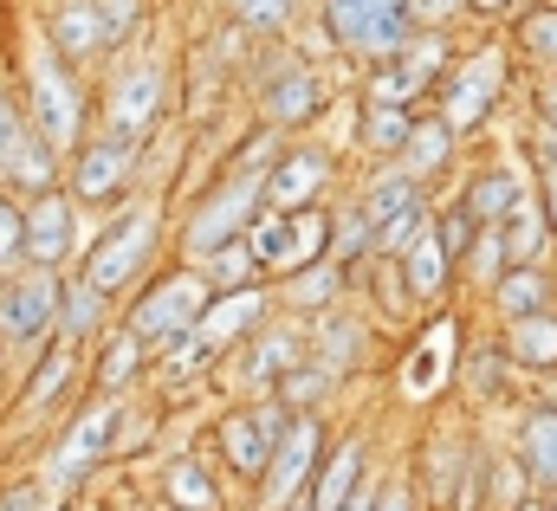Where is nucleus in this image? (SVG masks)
<instances>
[{
  "label": "nucleus",
  "instance_id": "nucleus-1",
  "mask_svg": "<svg viewBox=\"0 0 557 511\" xmlns=\"http://www.w3.org/2000/svg\"><path fill=\"white\" fill-rule=\"evenodd\" d=\"M26 111L59 155H78L91 142L85 136V78L72 59L52 52V39H33V52H26Z\"/></svg>",
  "mask_w": 557,
  "mask_h": 511
},
{
  "label": "nucleus",
  "instance_id": "nucleus-2",
  "mask_svg": "<svg viewBox=\"0 0 557 511\" xmlns=\"http://www.w3.org/2000/svg\"><path fill=\"white\" fill-rule=\"evenodd\" d=\"M260 214H267V175L227 169V175L208 188V201L188 214V227H182V253H188V265H208L221 247L247 240V227H253Z\"/></svg>",
  "mask_w": 557,
  "mask_h": 511
},
{
  "label": "nucleus",
  "instance_id": "nucleus-3",
  "mask_svg": "<svg viewBox=\"0 0 557 511\" xmlns=\"http://www.w3.org/2000/svg\"><path fill=\"white\" fill-rule=\"evenodd\" d=\"M214 285H208V272L201 265H175V272H162L156 285H143V298L131 304V331H137L149 350H169L175 337H188V331H201V317L214 311Z\"/></svg>",
  "mask_w": 557,
  "mask_h": 511
},
{
  "label": "nucleus",
  "instance_id": "nucleus-4",
  "mask_svg": "<svg viewBox=\"0 0 557 511\" xmlns=\"http://www.w3.org/2000/svg\"><path fill=\"white\" fill-rule=\"evenodd\" d=\"M318 13H324V33H331L344 52L376 59V65L403 59L421 39L409 0H318Z\"/></svg>",
  "mask_w": 557,
  "mask_h": 511
},
{
  "label": "nucleus",
  "instance_id": "nucleus-5",
  "mask_svg": "<svg viewBox=\"0 0 557 511\" xmlns=\"http://www.w3.org/2000/svg\"><path fill=\"white\" fill-rule=\"evenodd\" d=\"M59 311H65V278L46 265H20L0 278V344L7 350H39L59 337Z\"/></svg>",
  "mask_w": 557,
  "mask_h": 511
},
{
  "label": "nucleus",
  "instance_id": "nucleus-6",
  "mask_svg": "<svg viewBox=\"0 0 557 511\" xmlns=\"http://www.w3.org/2000/svg\"><path fill=\"white\" fill-rule=\"evenodd\" d=\"M156 240H162L156 208H131V214H117V221L98 234V247L85 253L78 272H85L104 298H124V291L143 278V265H149V253H156Z\"/></svg>",
  "mask_w": 557,
  "mask_h": 511
},
{
  "label": "nucleus",
  "instance_id": "nucleus-7",
  "mask_svg": "<svg viewBox=\"0 0 557 511\" xmlns=\"http://www.w3.org/2000/svg\"><path fill=\"white\" fill-rule=\"evenodd\" d=\"M298 427V414L278 401V395H260L253 408H234L227 421H221V460H227V473H240L247 486H260L267 479V466H273L278 440Z\"/></svg>",
  "mask_w": 557,
  "mask_h": 511
},
{
  "label": "nucleus",
  "instance_id": "nucleus-8",
  "mask_svg": "<svg viewBox=\"0 0 557 511\" xmlns=\"http://www.w3.org/2000/svg\"><path fill=\"white\" fill-rule=\"evenodd\" d=\"M506 98V46H473V52H460L454 59V72H447V85H441V98H434V111L447 117V124L460 129H480L493 117V104Z\"/></svg>",
  "mask_w": 557,
  "mask_h": 511
},
{
  "label": "nucleus",
  "instance_id": "nucleus-9",
  "mask_svg": "<svg viewBox=\"0 0 557 511\" xmlns=\"http://www.w3.org/2000/svg\"><path fill=\"white\" fill-rule=\"evenodd\" d=\"M117 440H124V401L104 395V401H91V408L72 421V434L52 447V460H46V486H52V493L85 486V479L98 473V460H111Z\"/></svg>",
  "mask_w": 557,
  "mask_h": 511
},
{
  "label": "nucleus",
  "instance_id": "nucleus-10",
  "mask_svg": "<svg viewBox=\"0 0 557 511\" xmlns=\"http://www.w3.org/2000/svg\"><path fill=\"white\" fill-rule=\"evenodd\" d=\"M454 39L447 33H421L416 46L403 52V59H389V65H376V78H370V104H403V111H416L421 98H441V85H447V72H454Z\"/></svg>",
  "mask_w": 557,
  "mask_h": 511
},
{
  "label": "nucleus",
  "instance_id": "nucleus-11",
  "mask_svg": "<svg viewBox=\"0 0 557 511\" xmlns=\"http://www.w3.org/2000/svg\"><path fill=\"white\" fill-rule=\"evenodd\" d=\"M324 78L318 65H305L298 52H278L260 65V124L267 129H305L311 117H324Z\"/></svg>",
  "mask_w": 557,
  "mask_h": 511
},
{
  "label": "nucleus",
  "instance_id": "nucleus-12",
  "mask_svg": "<svg viewBox=\"0 0 557 511\" xmlns=\"http://www.w3.org/2000/svg\"><path fill=\"white\" fill-rule=\"evenodd\" d=\"M318 466H324V421H318V414H298V427L278 440V453H273V466H267V479L253 486V493H260V511L298 506V499L311 493Z\"/></svg>",
  "mask_w": 557,
  "mask_h": 511
},
{
  "label": "nucleus",
  "instance_id": "nucleus-13",
  "mask_svg": "<svg viewBox=\"0 0 557 511\" xmlns=\"http://www.w3.org/2000/svg\"><path fill=\"white\" fill-rule=\"evenodd\" d=\"M137 155H143L137 136H117V129L91 136V142L72 155V195H78V208H85V201H117V195L131 188V175H137Z\"/></svg>",
  "mask_w": 557,
  "mask_h": 511
},
{
  "label": "nucleus",
  "instance_id": "nucleus-14",
  "mask_svg": "<svg viewBox=\"0 0 557 511\" xmlns=\"http://www.w3.org/2000/svg\"><path fill=\"white\" fill-rule=\"evenodd\" d=\"M162 104H169V72L162 65H124L117 78H111V91H104V124L117 129V136H149L156 117H162Z\"/></svg>",
  "mask_w": 557,
  "mask_h": 511
},
{
  "label": "nucleus",
  "instance_id": "nucleus-15",
  "mask_svg": "<svg viewBox=\"0 0 557 511\" xmlns=\"http://www.w3.org/2000/svg\"><path fill=\"white\" fill-rule=\"evenodd\" d=\"M78 247V195L72 188H52L39 201H26V265H46L59 272Z\"/></svg>",
  "mask_w": 557,
  "mask_h": 511
},
{
  "label": "nucleus",
  "instance_id": "nucleus-16",
  "mask_svg": "<svg viewBox=\"0 0 557 511\" xmlns=\"http://www.w3.org/2000/svg\"><path fill=\"white\" fill-rule=\"evenodd\" d=\"M331 155L324 149H285L267 175V208L273 214H298V208H324V188H331Z\"/></svg>",
  "mask_w": 557,
  "mask_h": 511
},
{
  "label": "nucleus",
  "instance_id": "nucleus-17",
  "mask_svg": "<svg viewBox=\"0 0 557 511\" xmlns=\"http://www.w3.org/2000/svg\"><path fill=\"white\" fill-rule=\"evenodd\" d=\"M267 304H273V285H253V291H221L214 298V311L201 317V344L221 357V350H234V344H247L253 331H267Z\"/></svg>",
  "mask_w": 557,
  "mask_h": 511
},
{
  "label": "nucleus",
  "instance_id": "nucleus-18",
  "mask_svg": "<svg viewBox=\"0 0 557 511\" xmlns=\"http://www.w3.org/2000/svg\"><path fill=\"white\" fill-rule=\"evenodd\" d=\"M370 479V440L363 434H344L331 453H324V466H318V479H311V493H305V506L311 511H344L350 506V493Z\"/></svg>",
  "mask_w": 557,
  "mask_h": 511
},
{
  "label": "nucleus",
  "instance_id": "nucleus-19",
  "mask_svg": "<svg viewBox=\"0 0 557 511\" xmlns=\"http://www.w3.org/2000/svg\"><path fill=\"white\" fill-rule=\"evenodd\" d=\"M46 39H52V52L72 59V65H91L98 52H111L104 20H98V0H52V13H46Z\"/></svg>",
  "mask_w": 557,
  "mask_h": 511
},
{
  "label": "nucleus",
  "instance_id": "nucleus-20",
  "mask_svg": "<svg viewBox=\"0 0 557 511\" xmlns=\"http://www.w3.org/2000/svg\"><path fill=\"white\" fill-rule=\"evenodd\" d=\"M454 265H460V259H454V247L441 240V221H428V227L416 234V247L396 259V272H403V291H409L416 304H434V298L454 285Z\"/></svg>",
  "mask_w": 557,
  "mask_h": 511
},
{
  "label": "nucleus",
  "instance_id": "nucleus-21",
  "mask_svg": "<svg viewBox=\"0 0 557 511\" xmlns=\"http://www.w3.org/2000/svg\"><path fill=\"white\" fill-rule=\"evenodd\" d=\"M519 466H525L532 493H557V401L525 408V421H519Z\"/></svg>",
  "mask_w": 557,
  "mask_h": 511
},
{
  "label": "nucleus",
  "instance_id": "nucleus-22",
  "mask_svg": "<svg viewBox=\"0 0 557 511\" xmlns=\"http://www.w3.org/2000/svg\"><path fill=\"white\" fill-rule=\"evenodd\" d=\"M357 208L370 214V227L383 234V227H396V221H409V214H421L428 201H421V182L396 162V169H383V175H370V188L357 195Z\"/></svg>",
  "mask_w": 557,
  "mask_h": 511
},
{
  "label": "nucleus",
  "instance_id": "nucleus-23",
  "mask_svg": "<svg viewBox=\"0 0 557 511\" xmlns=\"http://www.w3.org/2000/svg\"><path fill=\"white\" fill-rule=\"evenodd\" d=\"M298 350H305V337H298V331H273V324H267V331H253V337H247V363H240V376L273 395V388L305 363Z\"/></svg>",
  "mask_w": 557,
  "mask_h": 511
},
{
  "label": "nucleus",
  "instance_id": "nucleus-24",
  "mask_svg": "<svg viewBox=\"0 0 557 511\" xmlns=\"http://www.w3.org/2000/svg\"><path fill=\"white\" fill-rule=\"evenodd\" d=\"M552 304H557L552 265H512V272L493 285V311H499L506 324H519V317H539V311H552Z\"/></svg>",
  "mask_w": 557,
  "mask_h": 511
},
{
  "label": "nucleus",
  "instance_id": "nucleus-25",
  "mask_svg": "<svg viewBox=\"0 0 557 511\" xmlns=\"http://www.w3.org/2000/svg\"><path fill=\"white\" fill-rule=\"evenodd\" d=\"M104 331H111V298H104V291H98V285H91L85 272H72V278H65V311H59V337L85 350V344H91V337H104Z\"/></svg>",
  "mask_w": 557,
  "mask_h": 511
},
{
  "label": "nucleus",
  "instance_id": "nucleus-26",
  "mask_svg": "<svg viewBox=\"0 0 557 511\" xmlns=\"http://www.w3.org/2000/svg\"><path fill=\"white\" fill-rule=\"evenodd\" d=\"M344 259H318V265H305V272H292V278H278V304H292V311H305V317H318V311H331L337 298H344Z\"/></svg>",
  "mask_w": 557,
  "mask_h": 511
},
{
  "label": "nucleus",
  "instance_id": "nucleus-27",
  "mask_svg": "<svg viewBox=\"0 0 557 511\" xmlns=\"http://www.w3.org/2000/svg\"><path fill=\"white\" fill-rule=\"evenodd\" d=\"M525 195H532V188H525L512 169H480V175L467 182V195H460V201H467V214H473L480 227H506V221H512V208H519Z\"/></svg>",
  "mask_w": 557,
  "mask_h": 511
},
{
  "label": "nucleus",
  "instance_id": "nucleus-28",
  "mask_svg": "<svg viewBox=\"0 0 557 511\" xmlns=\"http://www.w3.org/2000/svg\"><path fill=\"white\" fill-rule=\"evenodd\" d=\"M506 357H512V370H532V376H552L557 370V311H539V317H519V324H506Z\"/></svg>",
  "mask_w": 557,
  "mask_h": 511
},
{
  "label": "nucleus",
  "instance_id": "nucleus-29",
  "mask_svg": "<svg viewBox=\"0 0 557 511\" xmlns=\"http://www.w3.org/2000/svg\"><path fill=\"white\" fill-rule=\"evenodd\" d=\"M416 111H403V104H370V98H363V117H357V149H363V155H376V162H383V155H396V162H403V149H409V136H416Z\"/></svg>",
  "mask_w": 557,
  "mask_h": 511
},
{
  "label": "nucleus",
  "instance_id": "nucleus-30",
  "mask_svg": "<svg viewBox=\"0 0 557 511\" xmlns=\"http://www.w3.org/2000/svg\"><path fill=\"white\" fill-rule=\"evenodd\" d=\"M506 240H512V265H552L557 253V227L552 214H545V201H539V188L512 208V221H506Z\"/></svg>",
  "mask_w": 557,
  "mask_h": 511
},
{
  "label": "nucleus",
  "instance_id": "nucleus-31",
  "mask_svg": "<svg viewBox=\"0 0 557 511\" xmlns=\"http://www.w3.org/2000/svg\"><path fill=\"white\" fill-rule=\"evenodd\" d=\"M149 370V344H143L137 331L124 324V331H104L98 337V388L104 395H117V388H131Z\"/></svg>",
  "mask_w": 557,
  "mask_h": 511
},
{
  "label": "nucleus",
  "instance_id": "nucleus-32",
  "mask_svg": "<svg viewBox=\"0 0 557 511\" xmlns=\"http://www.w3.org/2000/svg\"><path fill=\"white\" fill-rule=\"evenodd\" d=\"M72 370H78V344L52 337V344H46V357H39V370H33V383H26V395H20V408H26V414L52 408V401L72 388Z\"/></svg>",
  "mask_w": 557,
  "mask_h": 511
},
{
  "label": "nucleus",
  "instance_id": "nucleus-33",
  "mask_svg": "<svg viewBox=\"0 0 557 511\" xmlns=\"http://www.w3.org/2000/svg\"><path fill=\"white\" fill-rule=\"evenodd\" d=\"M454 142H460V129L447 124L441 111L434 117H421L416 136H409V149H403V169L416 175V182H428V175H441L447 162H454Z\"/></svg>",
  "mask_w": 557,
  "mask_h": 511
},
{
  "label": "nucleus",
  "instance_id": "nucleus-34",
  "mask_svg": "<svg viewBox=\"0 0 557 511\" xmlns=\"http://www.w3.org/2000/svg\"><path fill=\"white\" fill-rule=\"evenodd\" d=\"M363 350H370V331H363L357 317L331 311V317L318 324V363H331L337 376H344V370H357V363H363Z\"/></svg>",
  "mask_w": 557,
  "mask_h": 511
},
{
  "label": "nucleus",
  "instance_id": "nucleus-35",
  "mask_svg": "<svg viewBox=\"0 0 557 511\" xmlns=\"http://www.w3.org/2000/svg\"><path fill=\"white\" fill-rule=\"evenodd\" d=\"M512 46H519L545 78H552V72H557V0H539V7H525V13H519V39H512Z\"/></svg>",
  "mask_w": 557,
  "mask_h": 511
},
{
  "label": "nucleus",
  "instance_id": "nucleus-36",
  "mask_svg": "<svg viewBox=\"0 0 557 511\" xmlns=\"http://www.w3.org/2000/svg\"><path fill=\"white\" fill-rule=\"evenodd\" d=\"M331 388H337V370H331V363H318V357H305V363L273 388V395L292 408V414H318V401H324Z\"/></svg>",
  "mask_w": 557,
  "mask_h": 511
},
{
  "label": "nucleus",
  "instance_id": "nucleus-37",
  "mask_svg": "<svg viewBox=\"0 0 557 511\" xmlns=\"http://www.w3.org/2000/svg\"><path fill=\"white\" fill-rule=\"evenodd\" d=\"M162 493H169V506L175 511H214L221 506L214 479H208L195 460H169V466H162Z\"/></svg>",
  "mask_w": 557,
  "mask_h": 511
},
{
  "label": "nucleus",
  "instance_id": "nucleus-38",
  "mask_svg": "<svg viewBox=\"0 0 557 511\" xmlns=\"http://www.w3.org/2000/svg\"><path fill=\"white\" fill-rule=\"evenodd\" d=\"M337 221H331V259H344V265H357V259H376V227H370V214L357 208V201H344V208H331Z\"/></svg>",
  "mask_w": 557,
  "mask_h": 511
},
{
  "label": "nucleus",
  "instance_id": "nucleus-39",
  "mask_svg": "<svg viewBox=\"0 0 557 511\" xmlns=\"http://www.w3.org/2000/svg\"><path fill=\"white\" fill-rule=\"evenodd\" d=\"M201 272H208V285H214V291H253V285H267V272H260V259H253V247H247V240L221 247V253L208 259Z\"/></svg>",
  "mask_w": 557,
  "mask_h": 511
},
{
  "label": "nucleus",
  "instance_id": "nucleus-40",
  "mask_svg": "<svg viewBox=\"0 0 557 511\" xmlns=\"http://www.w3.org/2000/svg\"><path fill=\"white\" fill-rule=\"evenodd\" d=\"M467 272H473V285H486V291L512 272V240H506V227H480V240H473V253H467Z\"/></svg>",
  "mask_w": 557,
  "mask_h": 511
},
{
  "label": "nucleus",
  "instance_id": "nucleus-41",
  "mask_svg": "<svg viewBox=\"0 0 557 511\" xmlns=\"http://www.w3.org/2000/svg\"><path fill=\"white\" fill-rule=\"evenodd\" d=\"M506 363H512L506 344H473V350H467V395H473V401H493V395L506 388Z\"/></svg>",
  "mask_w": 557,
  "mask_h": 511
},
{
  "label": "nucleus",
  "instance_id": "nucleus-42",
  "mask_svg": "<svg viewBox=\"0 0 557 511\" xmlns=\"http://www.w3.org/2000/svg\"><path fill=\"white\" fill-rule=\"evenodd\" d=\"M26 265V208H13V195L0 188V278Z\"/></svg>",
  "mask_w": 557,
  "mask_h": 511
},
{
  "label": "nucleus",
  "instance_id": "nucleus-43",
  "mask_svg": "<svg viewBox=\"0 0 557 511\" xmlns=\"http://www.w3.org/2000/svg\"><path fill=\"white\" fill-rule=\"evenodd\" d=\"M227 7H234V20H240L247 33H267V39L285 33L292 13H298V0H227Z\"/></svg>",
  "mask_w": 557,
  "mask_h": 511
},
{
  "label": "nucleus",
  "instance_id": "nucleus-44",
  "mask_svg": "<svg viewBox=\"0 0 557 511\" xmlns=\"http://www.w3.org/2000/svg\"><path fill=\"white\" fill-rule=\"evenodd\" d=\"M26 129H33V111H26V98L0 91V175H7V155L26 142Z\"/></svg>",
  "mask_w": 557,
  "mask_h": 511
},
{
  "label": "nucleus",
  "instance_id": "nucleus-45",
  "mask_svg": "<svg viewBox=\"0 0 557 511\" xmlns=\"http://www.w3.org/2000/svg\"><path fill=\"white\" fill-rule=\"evenodd\" d=\"M441 221V240L454 247V259L467 265V253H473V240H480V221L467 214V201H447V214H434Z\"/></svg>",
  "mask_w": 557,
  "mask_h": 511
},
{
  "label": "nucleus",
  "instance_id": "nucleus-46",
  "mask_svg": "<svg viewBox=\"0 0 557 511\" xmlns=\"http://www.w3.org/2000/svg\"><path fill=\"white\" fill-rule=\"evenodd\" d=\"M98 20H104V39L124 46V39L143 26V0H98Z\"/></svg>",
  "mask_w": 557,
  "mask_h": 511
},
{
  "label": "nucleus",
  "instance_id": "nucleus-47",
  "mask_svg": "<svg viewBox=\"0 0 557 511\" xmlns=\"http://www.w3.org/2000/svg\"><path fill=\"white\" fill-rule=\"evenodd\" d=\"M416 7V26L421 33H447L460 13H473V0H409Z\"/></svg>",
  "mask_w": 557,
  "mask_h": 511
},
{
  "label": "nucleus",
  "instance_id": "nucleus-48",
  "mask_svg": "<svg viewBox=\"0 0 557 511\" xmlns=\"http://www.w3.org/2000/svg\"><path fill=\"white\" fill-rule=\"evenodd\" d=\"M539 201L557 227V142H539Z\"/></svg>",
  "mask_w": 557,
  "mask_h": 511
},
{
  "label": "nucleus",
  "instance_id": "nucleus-49",
  "mask_svg": "<svg viewBox=\"0 0 557 511\" xmlns=\"http://www.w3.org/2000/svg\"><path fill=\"white\" fill-rule=\"evenodd\" d=\"M0 511H46V486H39V479L7 486V493H0Z\"/></svg>",
  "mask_w": 557,
  "mask_h": 511
},
{
  "label": "nucleus",
  "instance_id": "nucleus-50",
  "mask_svg": "<svg viewBox=\"0 0 557 511\" xmlns=\"http://www.w3.org/2000/svg\"><path fill=\"white\" fill-rule=\"evenodd\" d=\"M539 136L557 142V72L545 78V91H539Z\"/></svg>",
  "mask_w": 557,
  "mask_h": 511
},
{
  "label": "nucleus",
  "instance_id": "nucleus-51",
  "mask_svg": "<svg viewBox=\"0 0 557 511\" xmlns=\"http://www.w3.org/2000/svg\"><path fill=\"white\" fill-rule=\"evenodd\" d=\"M376 506H383V486H376V473H370V479L350 493V506H344V511H376Z\"/></svg>",
  "mask_w": 557,
  "mask_h": 511
},
{
  "label": "nucleus",
  "instance_id": "nucleus-52",
  "mask_svg": "<svg viewBox=\"0 0 557 511\" xmlns=\"http://www.w3.org/2000/svg\"><path fill=\"white\" fill-rule=\"evenodd\" d=\"M376 511H416V493L396 479V486H383V506H376Z\"/></svg>",
  "mask_w": 557,
  "mask_h": 511
},
{
  "label": "nucleus",
  "instance_id": "nucleus-53",
  "mask_svg": "<svg viewBox=\"0 0 557 511\" xmlns=\"http://www.w3.org/2000/svg\"><path fill=\"white\" fill-rule=\"evenodd\" d=\"M512 7H519V0H473V13H486V20H493V13H512ZM519 13H525V7H519Z\"/></svg>",
  "mask_w": 557,
  "mask_h": 511
},
{
  "label": "nucleus",
  "instance_id": "nucleus-54",
  "mask_svg": "<svg viewBox=\"0 0 557 511\" xmlns=\"http://www.w3.org/2000/svg\"><path fill=\"white\" fill-rule=\"evenodd\" d=\"M285 511H311V506H305V499H298V506H285Z\"/></svg>",
  "mask_w": 557,
  "mask_h": 511
},
{
  "label": "nucleus",
  "instance_id": "nucleus-55",
  "mask_svg": "<svg viewBox=\"0 0 557 511\" xmlns=\"http://www.w3.org/2000/svg\"><path fill=\"white\" fill-rule=\"evenodd\" d=\"M0 370H7V350H0Z\"/></svg>",
  "mask_w": 557,
  "mask_h": 511
},
{
  "label": "nucleus",
  "instance_id": "nucleus-56",
  "mask_svg": "<svg viewBox=\"0 0 557 511\" xmlns=\"http://www.w3.org/2000/svg\"><path fill=\"white\" fill-rule=\"evenodd\" d=\"M0 350H7V344H0Z\"/></svg>",
  "mask_w": 557,
  "mask_h": 511
}]
</instances>
